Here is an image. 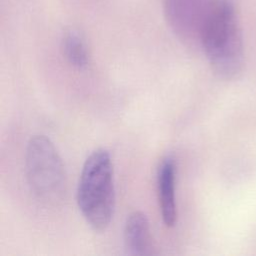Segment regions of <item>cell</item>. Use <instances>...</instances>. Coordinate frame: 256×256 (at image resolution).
<instances>
[{
	"instance_id": "obj_7",
	"label": "cell",
	"mask_w": 256,
	"mask_h": 256,
	"mask_svg": "<svg viewBox=\"0 0 256 256\" xmlns=\"http://www.w3.org/2000/svg\"><path fill=\"white\" fill-rule=\"evenodd\" d=\"M62 51L67 61L78 69H83L88 64V52L82 36L73 29L66 31L61 41Z\"/></svg>"
},
{
	"instance_id": "obj_4",
	"label": "cell",
	"mask_w": 256,
	"mask_h": 256,
	"mask_svg": "<svg viewBox=\"0 0 256 256\" xmlns=\"http://www.w3.org/2000/svg\"><path fill=\"white\" fill-rule=\"evenodd\" d=\"M217 0H165V13L174 33L187 43H200L204 24Z\"/></svg>"
},
{
	"instance_id": "obj_5",
	"label": "cell",
	"mask_w": 256,
	"mask_h": 256,
	"mask_svg": "<svg viewBox=\"0 0 256 256\" xmlns=\"http://www.w3.org/2000/svg\"><path fill=\"white\" fill-rule=\"evenodd\" d=\"M176 166L172 157H165L157 171V192L163 222L172 227L177 221V205L175 198Z\"/></svg>"
},
{
	"instance_id": "obj_3",
	"label": "cell",
	"mask_w": 256,
	"mask_h": 256,
	"mask_svg": "<svg viewBox=\"0 0 256 256\" xmlns=\"http://www.w3.org/2000/svg\"><path fill=\"white\" fill-rule=\"evenodd\" d=\"M25 173L30 190L38 199L48 203L63 199L67 187L65 166L57 148L45 135H34L28 141Z\"/></svg>"
},
{
	"instance_id": "obj_1",
	"label": "cell",
	"mask_w": 256,
	"mask_h": 256,
	"mask_svg": "<svg viewBox=\"0 0 256 256\" xmlns=\"http://www.w3.org/2000/svg\"><path fill=\"white\" fill-rule=\"evenodd\" d=\"M200 44L218 77L230 80L238 76L244 63V46L231 0L216 1L202 29Z\"/></svg>"
},
{
	"instance_id": "obj_6",
	"label": "cell",
	"mask_w": 256,
	"mask_h": 256,
	"mask_svg": "<svg viewBox=\"0 0 256 256\" xmlns=\"http://www.w3.org/2000/svg\"><path fill=\"white\" fill-rule=\"evenodd\" d=\"M124 247L130 255L153 254V243L148 218L141 211H134L126 219L123 230Z\"/></svg>"
},
{
	"instance_id": "obj_2",
	"label": "cell",
	"mask_w": 256,
	"mask_h": 256,
	"mask_svg": "<svg viewBox=\"0 0 256 256\" xmlns=\"http://www.w3.org/2000/svg\"><path fill=\"white\" fill-rule=\"evenodd\" d=\"M77 204L94 230L103 231L109 226L115 209V185L107 150L97 149L85 160L77 187Z\"/></svg>"
}]
</instances>
